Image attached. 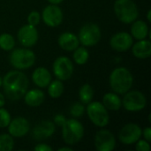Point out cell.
Segmentation results:
<instances>
[{"mask_svg":"<svg viewBox=\"0 0 151 151\" xmlns=\"http://www.w3.org/2000/svg\"><path fill=\"white\" fill-rule=\"evenodd\" d=\"M28 78L19 70L8 72L3 78V88L5 96L11 101L21 99L28 88Z\"/></svg>","mask_w":151,"mask_h":151,"instance_id":"1","label":"cell"},{"mask_svg":"<svg viewBox=\"0 0 151 151\" xmlns=\"http://www.w3.org/2000/svg\"><path fill=\"white\" fill-rule=\"evenodd\" d=\"M109 83L113 92L118 95H124L131 89L134 77L127 68L117 67L111 73Z\"/></svg>","mask_w":151,"mask_h":151,"instance_id":"2","label":"cell"},{"mask_svg":"<svg viewBox=\"0 0 151 151\" xmlns=\"http://www.w3.org/2000/svg\"><path fill=\"white\" fill-rule=\"evenodd\" d=\"M113 9L116 17L125 24H131L139 16L138 7L133 0H116Z\"/></svg>","mask_w":151,"mask_h":151,"instance_id":"3","label":"cell"},{"mask_svg":"<svg viewBox=\"0 0 151 151\" xmlns=\"http://www.w3.org/2000/svg\"><path fill=\"white\" fill-rule=\"evenodd\" d=\"M10 64L16 70H27L34 65L35 54L27 48H19L13 50L9 56Z\"/></svg>","mask_w":151,"mask_h":151,"instance_id":"4","label":"cell"},{"mask_svg":"<svg viewBox=\"0 0 151 151\" xmlns=\"http://www.w3.org/2000/svg\"><path fill=\"white\" fill-rule=\"evenodd\" d=\"M84 136L83 125L77 119H66L62 126V137L68 145H74L80 142Z\"/></svg>","mask_w":151,"mask_h":151,"instance_id":"5","label":"cell"},{"mask_svg":"<svg viewBox=\"0 0 151 151\" xmlns=\"http://www.w3.org/2000/svg\"><path fill=\"white\" fill-rule=\"evenodd\" d=\"M87 114L90 121L98 127H104L110 122L108 110L100 102H90L86 108Z\"/></svg>","mask_w":151,"mask_h":151,"instance_id":"6","label":"cell"},{"mask_svg":"<svg viewBox=\"0 0 151 151\" xmlns=\"http://www.w3.org/2000/svg\"><path fill=\"white\" fill-rule=\"evenodd\" d=\"M101 37V29L99 26L95 23H88L82 26L78 35L80 43H81L84 47H92L96 45Z\"/></svg>","mask_w":151,"mask_h":151,"instance_id":"7","label":"cell"},{"mask_svg":"<svg viewBox=\"0 0 151 151\" xmlns=\"http://www.w3.org/2000/svg\"><path fill=\"white\" fill-rule=\"evenodd\" d=\"M124 95L125 96L122 100V105L126 111L136 112L142 111L146 107L147 98L143 93L137 90H129Z\"/></svg>","mask_w":151,"mask_h":151,"instance_id":"8","label":"cell"},{"mask_svg":"<svg viewBox=\"0 0 151 151\" xmlns=\"http://www.w3.org/2000/svg\"><path fill=\"white\" fill-rule=\"evenodd\" d=\"M52 70L58 80L67 81L72 77L74 67L72 60L69 58L61 56L55 59L52 65Z\"/></svg>","mask_w":151,"mask_h":151,"instance_id":"9","label":"cell"},{"mask_svg":"<svg viewBox=\"0 0 151 151\" xmlns=\"http://www.w3.org/2000/svg\"><path fill=\"white\" fill-rule=\"evenodd\" d=\"M41 18L48 27H56L62 23L64 14L61 8L58 6V4H50L42 10Z\"/></svg>","mask_w":151,"mask_h":151,"instance_id":"10","label":"cell"},{"mask_svg":"<svg viewBox=\"0 0 151 151\" xmlns=\"http://www.w3.org/2000/svg\"><path fill=\"white\" fill-rule=\"evenodd\" d=\"M142 129L135 123H128L125 125L119 134V139L125 145L134 144L142 137Z\"/></svg>","mask_w":151,"mask_h":151,"instance_id":"11","label":"cell"},{"mask_svg":"<svg viewBox=\"0 0 151 151\" xmlns=\"http://www.w3.org/2000/svg\"><path fill=\"white\" fill-rule=\"evenodd\" d=\"M94 142L98 151H112L116 147V138L107 129L99 130L95 135Z\"/></svg>","mask_w":151,"mask_h":151,"instance_id":"12","label":"cell"},{"mask_svg":"<svg viewBox=\"0 0 151 151\" xmlns=\"http://www.w3.org/2000/svg\"><path fill=\"white\" fill-rule=\"evenodd\" d=\"M38 31L35 27L29 24L22 26L17 34V38L19 43L25 48H30L35 45L38 41Z\"/></svg>","mask_w":151,"mask_h":151,"instance_id":"13","label":"cell"},{"mask_svg":"<svg viewBox=\"0 0 151 151\" xmlns=\"http://www.w3.org/2000/svg\"><path fill=\"white\" fill-rule=\"evenodd\" d=\"M133 37L127 32H119L113 35L110 40L111 47L119 52L128 50L133 45Z\"/></svg>","mask_w":151,"mask_h":151,"instance_id":"14","label":"cell"},{"mask_svg":"<svg viewBox=\"0 0 151 151\" xmlns=\"http://www.w3.org/2000/svg\"><path fill=\"white\" fill-rule=\"evenodd\" d=\"M7 127L10 135L15 138H21L30 131V123L27 119L18 117L11 120Z\"/></svg>","mask_w":151,"mask_h":151,"instance_id":"15","label":"cell"},{"mask_svg":"<svg viewBox=\"0 0 151 151\" xmlns=\"http://www.w3.org/2000/svg\"><path fill=\"white\" fill-rule=\"evenodd\" d=\"M56 131V125L50 120L39 122L32 130V136L35 140L42 141L51 137Z\"/></svg>","mask_w":151,"mask_h":151,"instance_id":"16","label":"cell"},{"mask_svg":"<svg viewBox=\"0 0 151 151\" xmlns=\"http://www.w3.org/2000/svg\"><path fill=\"white\" fill-rule=\"evenodd\" d=\"M58 43L59 47L66 51H73L80 46V41L76 35L71 32H65L58 36Z\"/></svg>","mask_w":151,"mask_h":151,"instance_id":"17","label":"cell"},{"mask_svg":"<svg viewBox=\"0 0 151 151\" xmlns=\"http://www.w3.org/2000/svg\"><path fill=\"white\" fill-rule=\"evenodd\" d=\"M32 81L38 88H46L51 81V73L45 67H37L32 73Z\"/></svg>","mask_w":151,"mask_h":151,"instance_id":"18","label":"cell"},{"mask_svg":"<svg viewBox=\"0 0 151 151\" xmlns=\"http://www.w3.org/2000/svg\"><path fill=\"white\" fill-rule=\"evenodd\" d=\"M131 48L134 56L139 59H146L150 57L151 42L149 40H138V42L133 44Z\"/></svg>","mask_w":151,"mask_h":151,"instance_id":"19","label":"cell"},{"mask_svg":"<svg viewBox=\"0 0 151 151\" xmlns=\"http://www.w3.org/2000/svg\"><path fill=\"white\" fill-rule=\"evenodd\" d=\"M45 99L44 93L38 88H34L29 91H27L24 95V101L27 105L30 107H38L40 106Z\"/></svg>","mask_w":151,"mask_h":151,"instance_id":"20","label":"cell"},{"mask_svg":"<svg viewBox=\"0 0 151 151\" xmlns=\"http://www.w3.org/2000/svg\"><path fill=\"white\" fill-rule=\"evenodd\" d=\"M131 35L133 38H135L138 40H143L146 39V37L149 35V26L148 24L143 20H134L131 23Z\"/></svg>","mask_w":151,"mask_h":151,"instance_id":"21","label":"cell"},{"mask_svg":"<svg viewBox=\"0 0 151 151\" xmlns=\"http://www.w3.org/2000/svg\"><path fill=\"white\" fill-rule=\"evenodd\" d=\"M103 105L108 111H119L122 107V100L119 96L115 92L106 93L103 97Z\"/></svg>","mask_w":151,"mask_h":151,"instance_id":"22","label":"cell"},{"mask_svg":"<svg viewBox=\"0 0 151 151\" xmlns=\"http://www.w3.org/2000/svg\"><path fill=\"white\" fill-rule=\"evenodd\" d=\"M64 89L65 87L62 81H59L58 79L50 81V84L48 85V94L52 98L60 97L64 93Z\"/></svg>","mask_w":151,"mask_h":151,"instance_id":"23","label":"cell"},{"mask_svg":"<svg viewBox=\"0 0 151 151\" xmlns=\"http://www.w3.org/2000/svg\"><path fill=\"white\" fill-rule=\"evenodd\" d=\"M79 98L81 103L83 104H88L93 101L94 98V89L89 84H84L81 87L79 90Z\"/></svg>","mask_w":151,"mask_h":151,"instance_id":"24","label":"cell"},{"mask_svg":"<svg viewBox=\"0 0 151 151\" xmlns=\"http://www.w3.org/2000/svg\"><path fill=\"white\" fill-rule=\"evenodd\" d=\"M89 58V53L88 50L83 46V47H77L73 50V61L78 64V65H85Z\"/></svg>","mask_w":151,"mask_h":151,"instance_id":"25","label":"cell"},{"mask_svg":"<svg viewBox=\"0 0 151 151\" xmlns=\"http://www.w3.org/2000/svg\"><path fill=\"white\" fill-rule=\"evenodd\" d=\"M15 46V39L14 37L7 33L0 35V49L5 51L12 50Z\"/></svg>","mask_w":151,"mask_h":151,"instance_id":"26","label":"cell"},{"mask_svg":"<svg viewBox=\"0 0 151 151\" xmlns=\"http://www.w3.org/2000/svg\"><path fill=\"white\" fill-rule=\"evenodd\" d=\"M14 148V141L9 134H0V151H12Z\"/></svg>","mask_w":151,"mask_h":151,"instance_id":"27","label":"cell"},{"mask_svg":"<svg viewBox=\"0 0 151 151\" xmlns=\"http://www.w3.org/2000/svg\"><path fill=\"white\" fill-rule=\"evenodd\" d=\"M86 111V108L84 107L82 103L77 102L74 103L71 107H70V114L71 116H73V118H81L84 115Z\"/></svg>","mask_w":151,"mask_h":151,"instance_id":"28","label":"cell"},{"mask_svg":"<svg viewBox=\"0 0 151 151\" xmlns=\"http://www.w3.org/2000/svg\"><path fill=\"white\" fill-rule=\"evenodd\" d=\"M11 120L12 118L10 112L7 110L4 109L3 107H0V127L1 128L7 127Z\"/></svg>","mask_w":151,"mask_h":151,"instance_id":"29","label":"cell"},{"mask_svg":"<svg viewBox=\"0 0 151 151\" xmlns=\"http://www.w3.org/2000/svg\"><path fill=\"white\" fill-rule=\"evenodd\" d=\"M41 19H42L41 14L36 11H33L27 16V24L34 26V27H36L37 25H39Z\"/></svg>","mask_w":151,"mask_h":151,"instance_id":"30","label":"cell"},{"mask_svg":"<svg viewBox=\"0 0 151 151\" xmlns=\"http://www.w3.org/2000/svg\"><path fill=\"white\" fill-rule=\"evenodd\" d=\"M135 150L137 151H150L151 147L150 142L146 140H138L135 142Z\"/></svg>","mask_w":151,"mask_h":151,"instance_id":"31","label":"cell"},{"mask_svg":"<svg viewBox=\"0 0 151 151\" xmlns=\"http://www.w3.org/2000/svg\"><path fill=\"white\" fill-rule=\"evenodd\" d=\"M65 121H66V118L63 114H57L54 117V119H53V123L56 126L60 127H62V126L65 124Z\"/></svg>","mask_w":151,"mask_h":151,"instance_id":"32","label":"cell"},{"mask_svg":"<svg viewBox=\"0 0 151 151\" xmlns=\"http://www.w3.org/2000/svg\"><path fill=\"white\" fill-rule=\"evenodd\" d=\"M34 150H35V151H52L53 150V149H52L50 146H49V145H47V144H44V143L37 144V145L34 148Z\"/></svg>","mask_w":151,"mask_h":151,"instance_id":"33","label":"cell"},{"mask_svg":"<svg viewBox=\"0 0 151 151\" xmlns=\"http://www.w3.org/2000/svg\"><path fill=\"white\" fill-rule=\"evenodd\" d=\"M142 135H143L144 137V140L148 141L149 142H151V128L150 127L144 128V130H142Z\"/></svg>","mask_w":151,"mask_h":151,"instance_id":"34","label":"cell"},{"mask_svg":"<svg viewBox=\"0 0 151 151\" xmlns=\"http://www.w3.org/2000/svg\"><path fill=\"white\" fill-rule=\"evenodd\" d=\"M4 104H5V98H4V96L0 92V107H4Z\"/></svg>","mask_w":151,"mask_h":151,"instance_id":"35","label":"cell"},{"mask_svg":"<svg viewBox=\"0 0 151 151\" xmlns=\"http://www.w3.org/2000/svg\"><path fill=\"white\" fill-rule=\"evenodd\" d=\"M63 1L64 0H48V2L50 3V4H59Z\"/></svg>","mask_w":151,"mask_h":151,"instance_id":"36","label":"cell"},{"mask_svg":"<svg viewBox=\"0 0 151 151\" xmlns=\"http://www.w3.org/2000/svg\"><path fill=\"white\" fill-rule=\"evenodd\" d=\"M73 150L72 148H69V147H62V148H59L58 151H73Z\"/></svg>","mask_w":151,"mask_h":151,"instance_id":"37","label":"cell"},{"mask_svg":"<svg viewBox=\"0 0 151 151\" xmlns=\"http://www.w3.org/2000/svg\"><path fill=\"white\" fill-rule=\"evenodd\" d=\"M150 14H151V11H150V10H149V12H148V14H147V19H148L149 22H150V21H151Z\"/></svg>","mask_w":151,"mask_h":151,"instance_id":"38","label":"cell"},{"mask_svg":"<svg viewBox=\"0 0 151 151\" xmlns=\"http://www.w3.org/2000/svg\"><path fill=\"white\" fill-rule=\"evenodd\" d=\"M2 84H3V79H2V77L0 76V88L2 87Z\"/></svg>","mask_w":151,"mask_h":151,"instance_id":"39","label":"cell"}]
</instances>
